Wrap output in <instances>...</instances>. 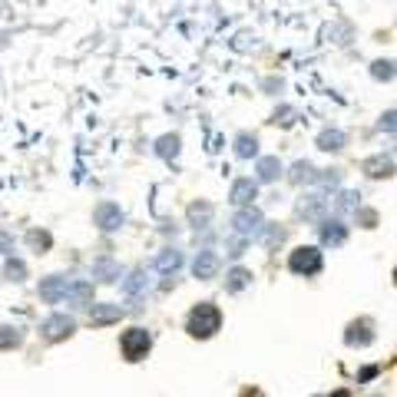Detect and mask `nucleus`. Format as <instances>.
Instances as JSON below:
<instances>
[{
    "label": "nucleus",
    "mask_w": 397,
    "mask_h": 397,
    "mask_svg": "<svg viewBox=\"0 0 397 397\" xmlns=\"http://www.w3.org/2000/svg\"><path fill=\"white\" fill-rule=\"evenodd\" d=\"M189 335L192 338H212L219 328H222V311L215 308L212 302H199L189 311Z\"/></svg>",
    "instance_id": "obj_1"
},
{
    "label": "nucleus",
    "mask_w": 397,
    "mask_h": 397,
    "mask_svg": "<svg viewBox=\"0 0 397 397\" xmlns=\"http://www.w3.org/2000/svg\"><path fill=\"white\" fill-rule=\"evenodd\" d=\"M288 268L295 272V275H318L324 268V258H322V252L315 245H302V248H295L291 255H288Z\"/></svg>",
    "instance_id": "obj_2"
},
{
    "label": "nucleus",
    "mask_w": 397,
    "mask_h": 397,
    "mask_svg": "<svg viewBox=\"0 0 397 397\" xmlns=\"http://www.w3.org/2000/svg\"><path fill=\"white\" fill-rule=\"evenodd\" d=\"M119 348H123V358L126 361H143L152 348V335L146 328H130L123 335V341H119Z\"/></svg>",
    "instance_id": "obj_3"
},
{
    "label": "nucleus",
    "mask_w": 397,
    "mask_h": 397,
    "mask_svg": "<svg viewBox=\"0 0 397 397\" xmlns=\"http://www.w3.org/2000/svg\"><path fill=\"white\" fill-rule=\"evenodd\" d=\"M73 331H76V322L70 315H50V318H43V324H40V335L47 341H67Z\"/></svg>",
    "instance_id": "obj_4"
},
{
    "label": "nucleus",
    "mask_w": 397,
    "mask_h": 397,
    "mask_svg": "<svg viewBox=\"0 0 397 397\" xmlns=\"http://www.w3.org/2000/svg\"><path fill=\"white\" fill-rule=\"evenodd\" d=\"M232 226H235V232L242 235V239H248V235H255V232H262V212L258 208H252V206H245V208H239L235 212V219H232Z\"/></svg>",
    "instance_id": "obj_5"
},
{
    "label": "nucleus",
    "mask_w": 397,
    "mask_h": 397,
    "mask_svg": "<svg viewBox=\"0 0 397 397\" xmlns=\"http://www.w3.org/2000/svg\"><path fill=\"white\" fill-rule=\"evenodd\" d=\"M93 219L103 232H116V228L123 226V208L116 206V202H99L93 212Z\"/></svg>",
    "instance_id": "obj_6"
},
{
    "label": "nucleus",
    "mask_w": 397,
    "mask_h": 397,
    "mask_svg": "<svg viewBox=\"0 0 397 397\" xmlns=\"http://www.w3.org/2000/svg\"><path fill=\"white\" fill-rule=\"evenodd\" d=\"M255 195H258V182H255V179H235V182H232V192H228L232 206H239V208L252 206Z\"/></svg>",
    "instance_id": "obj_7"
},
{
    "label": "nucleus",
    "mask_w": 397,
    "mask_h": 397,
    "mask_svg": "<svg viewBox=\"0 0 397 397\" xmlns=\"http://www.w3.org/2000/svg\"><path fill=\"white\" fill-rule=\"evenodd\" d=\"M215 272H219V255H215L212 248H202V252L195 255V262H192V275H195L199 282H208V278H215Z\"/></svg>",
    "instance_id": "obj_8"
},
{
    "label": "nucleus",
    "mask_w": 397,
    "mask_h": 397,
    "mask_svg": "<svg viewBox=\"0 0 397 397\" xmlns=\"http://www.w3.org/2000/svg\"><path fill=\"white\" fill-rule=\"evenodd\" d=\"M374 324L368 322V318H361V322H351L348 324V335H344V341L351 344V348H368L371 341H374V331H371Z\"/></svg>",
    "instance_id": "obj_9"
},
{
    "label": "nucleus",
    "mask_w": 397,
    "mask_h": 397,
    "mask_svg": "<svg viewBox=\"0 0 397 397\" xmlns=\"http://www.w3.org/2000/svg\"><path fill=\"white\" fill-rule=\"evenodd\" d=\"M361 169L368 172L371 179H391L394 176V159L391 156H371V159H364Z\"/></svg>",
    "instance_id": "obj_10"
},
{
    "label": "nucleus",
    "mask_w": 397,
    "mask_h": 397,
    "mask_svg": "<svg viewBox=\"0 0 397 397\" xmlns=\"http://www.w3.org/2000/svg\"><path fill=\"white\" fill-rule=\"evenodd\" d=\"M67 288H70V282H67V278H60V275L43 278V282H40V298L53 304V302H60V298H67Z\"/></svg>",
    "instance_id": "obj_11"
},
{
    "label": "nucleus",
    "mask_w": 397,
    "mask_h": 397,
    "mask_svg": "<svg viewBox=\"0 0 397 397\" xmlns=\"http://www.w3.org/2000/svg\"><path fill=\"white\" fill-rule=\"evenodd\" d=\"M123 318V308L119 304H93L90 308V324L103 328V324H116Z\"/></svg>",
    "instance_id": "obj_12"
},
{
    "label": "nucleus",
    "mask_w": 397,
    "mask_h": 397,
    "mask_svg": "<svg viewBox=\"0 0 397 397\" xmlns=\"http://www.w3.org/2000/svg\"><path fill=\"white\" fill-rule=\"evenodd\" d=\"M344 239H348V228H344V222H338V219H324L322 222V242L324 245H344Z\"/></svg>",
    "instance_id": "obj_13"
},
{
    "label": "nucleus",
    "mask_w": 397,
    "mask_h": 397,
    "mask_svg": "<svg viewBox=\"0 0 397 397\" xmlns=\"http://www.w3.org/2000/svg\"><path fill=\"white\" fill-rule=\"evenodd\" d=\"M255 172H258V182H275V179L282 176V163H278V156H262V159H258V166H255Z\"/></svg>",
    "instance_id": "obj_14"
},
{
    "label": "nucleus",
    "mask_w": 397,
    "mask_h": 397,
    "mask_svg": "<svg viewBox=\"0 0 397 397\" xmlns=\"http://www.w3.org/2000/svg\"><path fill=\"white\" fill-rule=\"evenodd\" d=\"M67 298H70V304H76V308L93 304V285L90 282H73L70 288H67Z\"/></svg>",
    "instance_id": "obj_15"
},
{
    "label": "nucleus",
    "mask_w": 397,
    "mask_h": 397,
    "mask_svg": "<svg viewBox=\"0 0 397 397\" xmlns=\"http://www.w3.org/2000/svg\"><path fill=\"white\" fill-rule=\"evenodd\" d=\"M235 156H239V159H255V156H258V136L239 132V136H235Z\"/></svg>",
    "instance_id": "obj_16"
},
{
    "label": "nucleus",
    "mask_w": 397,
    "mask_h": 397,
    "mask_svg": "<svg viewBox=\"0 0 397 397\" xmlns=\"http://www.w3.org/2000/svg\"><path fill=\"white\" fill-rule=\"evenodd\" d=\"M344 143H348V136H344L341 130H322L318 132V149H324V152L344 149Z\"/></svg>",
    "instance_id": "obj_17"
},
{
    "label": "nucleus",
    "mask_w": 397,
    "mask_h": 397,
    "mask_svg": "<svg viewBox=\"0 0 397 397\" xmlns=\"http://www.w3.org/2000/svg\"><path fill=\"white\" fill-rule=\"evenodd\" d=\"M318 176H322V172L315 169V166H311V163H295V166H291V176H288V179H291V182H295V186H304V182H318Z\"/></svg>",
    "instance_id": "obj_18"
},
{
    "label": "nucleus",
    "mask_w": 397,
    "mask_h": 397,
    "mask_svg": "<svg viewBox=\"0 0 397 397\" xmlns=\"http://www.w3.org/2000/svg\"><path fill=\"white\" fill-rule=\"evenodd\" d=\"M324 208H328V199H324V195H308L302 206H298V212H302L304 219H322Z\"/></svg>",
    "instance_id": "obj_19"
},
{
    "label": "nucleus",
    "mask_w": 397,
    "mask_h": 397,
    "mask_svg": "<svg viewBox=\"0 0 397 397\" xmlns=\"http://www.w3.org/2000/svg\"><path fill=\"white\" fill-rule=\"evenodd\" d=\"M371 76H374L378 83H391L397 76V63L394 60H374V63H371Z\"/></svg>",
    "instance_id": "obj_20"
},
{
    "label": "nucleus",
    "mask_w": 397,
    "mask_h": 397,
    "mask_svg": "<svg viewBox=\"0 0 397 397\" xmlns=\"http://www.w3.org/2000/svg\"><path fill=\"white\" fill-rule=\"evenodd\" d=\"M93 278H99V282H116V278H119V265H116L113 258H99V262L93 265Z\"/></svg>",
    "instance_id": "obj_21"
},
{
    "label": "nucleus",
    "mask_w": 397,
    "mask_h": 397,
    "mask_svg": "<svg viewBox=\"0 0 397 397\" xmlns=\"http://www.w3.org/2000/svg\"><path fill=\"white\" fill-rule=\"evenodd\" d=\"M23 335H20V328L14 324H0V351H7V348H17Z\"/></svg>",
    "instance_id": "obj_22"
},
{
    "label": "nucleus",
    "mask_w": 397,
    "mask_h": 397,
    "mask_svg": "<svg viewBox=\"0 0 397 397\" xmlns=\"http://www.w3.org/2000/svg\"><path fill=\"white\" fill-rule=\"evenodd\" d=\"M156 152H159L163 159H176V156H179V136H159Z\"/></svg>",
    "instance_id": "obj_23"
},
{
    "label": "nucleus",
    "mask_w": 397,
    "mask_h": 397,
    "mask_svg": "<svg viewBox=\"0 0 397 397\" xmlns=\"http://www.w3.org/2000/svg\"><path fill=\"white\" fill-rule=\"evenodd\" d=\"M248 282H252V272H245V268H232V272H228L226 288L228 291H242Z\"/></svg>",
    "instance_id": "obj_24"
},
{
    "label": "nucleus",
    "mask_w": 397,
    "mask_h": 397,
    "mask_svg": "<svg viewBox=\"0 0 397 397\" xmlns=\"http://www.w3.org/2000/svg\"><path fill=\"white\" fill-rule=\"evenodd\" d=\"M179 265H182V255H179V252H163V255L156 258V268H159V272H166V275L176 272Z\"/></svg>",
    "instance_id": "obj_25"
},
{
    "label": "nucleus",
    "mask_w": 397,
    "mask_h": 397,
    "mask_svg": "<svg viewBox=\"0 0 397 397\" xmlns=\"http://www.w3.org/2000/svg\"><path fill=\"white\" fill-rule=\"evenodd\" d=\"M3 275H7L10 282H23V278H27V265L20 262V258H7V265H3Z\"/></svg>",
    "instance_id": "obj_26"
},
{
    "label": "nucleus",
    "mask_w": 397,
    "mask_h": 397,
    "mask_svg": "<svg viewBox=\"0 0 397 397\" xmlns=\"http://www.w3.org/2000/svg\"><path fill=\"white\" fill-rule=\"evenodd\" d=\"M143 285H146V278H143V272H132L130 278L123 282V291H126V295H139V291H143Z\"/></svg>",
    "instance_id": "obj_27"
},
{
    "label": "nucleus",
    "mask_w": 397,
    "mask_h": 397,
    "mask_svg": "<svg viewBox=\"0 0 397 397\" xmlns=\"http://www.w3.org/2000/svg\"><path fill=\"white\" fill-rule=\"evenodd\" d=\"M378 130H381V132H397V110H387V113H381Z\"/></svg>",
    "instance_id": "obj_28"
},
{
    "label": "nucleus",
    "mask_w": 397,
    "mask_h": 397,
    "mask_svg": "<svg viewBox=\"0 0 397 397\" xmlns=\"http://www.w3.org/2000/svg\"><path fill=\"white\" fill-rule=\"evenodd\" d=\"M208 215H212V206H206V202H202V206H192V208H189V219L195 222V226L208 222Z\"/></svg>",
    "instance_id": "obj_29"
},
{
    "label": "nucleus",
    "mask_w": 397,
    "mask_h": 397,
    "mask_svg": "<svg viewBox=\"0 0 397 397\" xmlns=\"http://www.w3.org/2000/svg\"><path fill=\"white\" fill-rule=\"evenodd\" d=\"M27 242H30V248H40V252H43V248H50V235H47V232H30Z\"/></svg>",
    "instance_id": "obj_30"
},
{
    "label": "nucleus",
    "mask_w": 397,
    "mask_h": 397,
    "mask_svg": "<svg viewBox=\"0 0 397 397\" xmlns=\"http://www.w3.org/2000/svg\"><path fill=\"white\" fill-rule=\"evenodd\" d=\"M291 116H295V110H291V106H282V110H275V119H272V123H282V126H291V123H295Z\"/></svg>",
    "instance_id": "obj_31"
},
{
    "label": "nucleus",
    "mask_w": 397,
    "mask_h": 397,
    "mask_svg": "<svg viewBox=\"0 0 397 397\" xmlns=\"http://www.w3.org/2000/svg\"><path fill=\"white\" fill-rule=\"evenodd\" d=\"M354 199H361L358 192H344L341 195V208H354Z\"/></svg>",
    "instance_id": "obj_32"
},
{
    "label": "nucleus",
    "mask_w": 397,
    "mask_h": 397,
    "mask_svg": "<svg viewBox=\"0 0 397 397\" xmlns=\"http://www.w3.org/2000/svg\"><path fill=\"white\" fill-rule=\"evenodd\" d=\"M0 252H14V239L7 232H0Z\"/></svg>",
    "instance_id": "obj_33"
},
{
    "label": "nucleus",
    "mask_w": 397,
    "mask_h": 397,
    "mask_svg": "<svg viewBox=\"0 0 397 397\" xmlns=\"http://www.w3.org/2000/svg\"><path fill=\"white\" fill-rule=\"evenodd\" d=\"M361 222H364L368 228H374V222H378V215H374V212H361Z\"/></svg>",
    "instance_id": "obj_34"
},
{
    "label": "nucleus",
    "mask_w": 397,
    "mask_h": 397,
    "mask_svg": "<svg viewBox=\"0 0 397 397\" xmlns=\"http://www.w3.org/2000/svg\"><path fill=\"white\" fill-rule=\"evenodd\" d=\"M374 374H378V368H364V371H361V381H371Z\"/></svg>",
    "instance_id": "obj_35"
},
{
    "label": "nucleus",
    "mask_w": 397,
    "mask_h": 397,
    "mask_svg": "<svg viewBox=\"0 0 397 397\" xmlns=\"http://www.w3.org/2000/svg\"><path fill=\"white\" fill-rule=\"evenodd\" d=\"M335 397H348V391H338V394H335Z\"/></svg>",
    "instance_id": "obj_36"
},
{
    "label": "nucleus",
    "mask_w": 397,
    "mask_h": 397,
    "mask_svg": "<svg viewBox=\"0 0 397 397\" xmlns=\"http://www.w3.org/2000/svg\"><path fill=\"white\" fill-rule=\"evenodd\" d=\"M394 282H397V268H394Z\"/></svg>",
    "instance_id": "obj_37"
}]
</instances>
